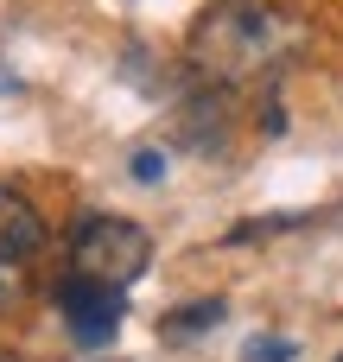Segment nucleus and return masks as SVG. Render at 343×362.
I'll return each mask as SVG.
<instances>
[{"label": "nucleus", "mask_w": 343, "mask_h": 362, "mask_svg": "<svg viewBox=\"0 0 343 362\" xmlns=\"http://www.w3.org/2000/svg\"><path fill=\"white\" fill-rule=\"evenodd\" d=\"M293 356H299V350H293L286 337H255V344L242 350V362H293Z\"/></svg>", "instance_id": "8"}, {"label": "nucleus", "mask_w": 343, "mask_h": 362, "mask_svg": "<svg viewBox=\"0 0 343 362\" xmlns=\"http://www.w3.org/2000/svg\"><path fill=\"white\" fill-rule=\"evenodd\" d=\"M146 261H153V235L134 216H108V210L76 216V229H70V274L127 293L146 274Z\"/></svg>", "instance_id": "2"}, {"label": "nucleus", "mask_w": 343, "mask_h": 362, "mask_svg": "<svg viewBox=\"0 0 343 362\" xmlns=\"http://www.w3.org/2000/svg\"><path fill=\"white\" fill-rule=\"evenodd\" d=\"M19 293H25V261H6L0 255V312H13Z\"/></svg>", "instance_id": "7"}, {"label": "nucleus", "mask_w": 343, "mask_h": 362, "mask_svg": "<svg viewBox=\"0 0 343 362\" xmlns=\"http://www.w3.org/2000/svg\"><path fill=\"white\" fill-rule=\"evenodd\" d=\"M306 216H255V223H242L229 242H261V235H286V229H299Z\"/></svg>", "instance_id": "6"}, {"label": "nucleus", "mask_w": 343, "mask_h": 362, "mask_svg": "<svg viewBox=\"0 0 343 362\" xmlns=\"http://www.w3.org/2000/svg\"><path fill=\"white\" fill-rule=\"evenodd\" d=\"M306 51V25L267 0H216L197 25H191V76L210 89H242V83H267L280 76L293 57Z\"/></svg>", "instance_id": "1"}, {"label": "nucleus", "mask_w": 343, "mask_h": 362, "mask_svg": "<svg viewBox=\"0 0 343 362\" xmlns=\"http://www.w3.org/2000/svg\"><path fill=\"white\" fill-rule=\"evenodd\" d=\"M57 312H64V331H70V344H83V350H102V344L121 331V318H127V293H121V286H102V280H83V274H70V280L57 286Z\"/></svg>", "instance_id": "3"}, {"label": "nucleus", "mask_w": 343, "mask_h": 362, "mask_svg": "<svg viewBox=\"0 0 343 362\" xmlns=\"http://www.w3.org/2000/svg\"><path fill=\"white\" fill-rule=\"evenodd\" d=\"M38 248H45V216H38V204H32L25 191L0 185V255H6V261H32Z\"/></svg>", "instance_id": "4"}, {"label": "nucleus", "mask_w": 343, "mask_h": 362, "mask_svg": "<svg viewBox=\"0 0 343 362\" xmlns=\"http://www.w3.org/2000/svg\"><path fill=\"white\" fill-rule=\"evenodd\" d=\"M337 362H343V356H337Z\"/></svg>", "instance_id": "11"}, {"label": "nucleus", "mask_w": 343, "mask_h": 362, "mask_svg": "<svg viewBox=\"0 0 343 362\" xmlns=\"http://www.w3.org/2000/svg\"><path fill=\"white\" fill-rule=\"evenodd\" d=\"M210 325H223V299H197V305H178V312L159 318L165 337H197V331H210Z\"/></svg>", "instance_id": "5"}, {"label": "nucleus", "mask_w": 343, "mask_h": 362, "mask_svg": "<svg viewBox=\"0 0 343 362\" xmlns=\"http://www.w3.org/2000/svg\"><path fill=\"white\" fill-rule=\"evenodd\" d=\"M0 362H19V356H13V350H0Z\"/></svg>", "instance_id": "10"}, {"label": "nucleus", "mask_w": 343, "mask_h": 362, "mask_svg": "<svg viewBox=\"0 0 343 362\" xmlns=\"http://www.w3.org/2000/svg\"><path fill=\"white\" fill-rule=\"evenodd\" d=\"M134 178H140V185H159V178H165V153L140 146V153H134Z\"/></svg>", "instance_id": "9"}]
</instances>
